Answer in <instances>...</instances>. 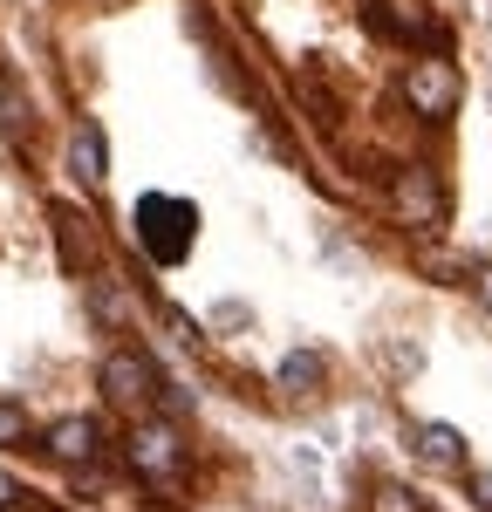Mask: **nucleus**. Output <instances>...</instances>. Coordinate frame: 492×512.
<instances>
[{"mask_svg": "<svg viewBox=\"0 0 492 512\" xmlns=\"http://www.w3.org/2000/svg\"><path fill=\"white\" fill-rule=\"evenodd\" d=\"M130 465H137L144 478H164L171 465H178V437L164 431V424H144V431L130 437Z\"/></svg>", "mask_w": 492, "mask_h": 512, "instance_id": "20e7f679", "label": "nucleus"}, {"mask_svg": "<svg viewBox=\"0 0 492 512\" xmlns=\"http://www.w3.org/2000/svg\"><path fill=\"white\" fill-rule=\"evenodd\" d=\"M397 205H404L410 219H431V212H438V192H431V178H424V171H410L404 185H397Z\"/></svg>", "mask_w": 492, "mask_h": 512, "instance_id": "0eeeda50", "label": "nucleus"}, {"mask_svg": "<svg viewBox=\"0 0 492 512\" xmlns=\"http://www.w3.org/2000/svg\"><path fill=\"white\" fill-rule=\"evenodd\" d=\"M14 499H21V485H14V478H7V472H0V512H7V506H14Z\"/></svg>", "mask_w": 492, "mask_h": 512, "instance_id": "4468645a", "label": "nucleus"}, {"mask_svg": "<svg viewBox=\"0 0 492 512\" xmlns=\"http://www.w3.org/2000/svg\"><path fill=\"white\" fill-rule=\"evenodd\" d=\"M424 458H438V465H458V458H465L458 431H445V424H424Z\"/></svg>", "mask_w": 492, "mask_h": 512, "instance_id": "1a4fd4ad", "label": "nucleus"}, {"mask_svg": "<svg viewBox=\"0 0 492 512\" xmlns=\"http://www.w3.org/2000/svg\"><path fill=\"white\" fill-rule=\"evenodd\" d=\"M69 164H76L82 185H103V130L96 123H76L69 130Z\"/></svg>", "mask_w": 492, "mask_h": 512, "instance_id": "39448f33", "label": "nucleus"}, {"mask_svg": "<svg viewBox=\"0 0 492 512\" xmlns=\"http://www.w3.org/2000/svg\"><path fill=\"white\" fill-rule=\"evenodd\" d=\"M383 512H417V506H410V492H383Z\"/></svg>", "mask_w": 492, "mask_h": 512, "instance_id": "f8f14e48", "label": "nucleus"}, {"mask_svg": "<svg viewBox=\"0 0 492 512\" xmlns=\"http://www.w3.org/2000/svg\"><path fill=\"white\" fill-rule=\"evenodd\" d=\"M486 301H492V274H486Z\"/></svg>", "mask_w": 492, "mask_h": 512, "instance_id": "2eb2a0df", "label": "nucleus"}, {"mask_svg": "<svg viewBox=\"0 0 492 512\" xmlns=\"http://www.w3.org/2000/svg\"><path fill=\"white\" fill-rule=\"evenodd\" d=\"M192 226H199L192 198H164V192L137 198V233H144V246H151L158 267H171V260L192 253Z\"/></svg>", "mask_w": 492, "mask_h": 512, "instance_id": "f257e3e1", "label": "nucleus"}, {"mask_svg": "<svg viewBox=\"0 0 492 512\" xmlns=\"http://www.w3.org/2000/svg\"><path fill=\"white\" fill-rule=\"evenodd\" d=\"M21 123H28V96H21V89H14V82L0 76V137H14V130H21Z\"/></svg>", "mask_w": 492, "mask_h": 512, "instance_id": "9d476101", "label": "nucleus"}, {"mask_svg": "<svg viewBox=\"0 0 492 512\" xmlns=\"http://www.w3.org/2000/svg\"><path fill=\"white\" fill-rule=\"evenodd\" d=\"M315 376H322V362H315V355H287V362H281L287 396H308V390H315Z\"/></svg>", "mask_w": 492, "mask_h": 512, "instance_id": "6e6552de", "label": "nucleus"}, {"mask_svg": "<svg viewBox=\"0 0 492 512\" xmlns=\"http://www.w3.org/2000/svg\"><path fill=\"white\" fill-rule=\"evenodd\" d=\"M48 444H55V458L82 465V458H96V424H89V417H69V424L48 431Z\"/></svg>", "mask_w": 492, "mask_h": 512, "instance_id": "423d86ee", "label": "nucleus"}, {"mask_svg": "<svg viewBox=\"0 0 492 512\" xmlns=\"http://www.w3.org/2000/svg\"><path fill=\"white\" fill-rule=\"evenodd\" d=\"M103 390H110V403H123V410H144V403L158 396V369H151L144 355L117 349L110 362H103Z\"/></svg>", "mask_w": 492, "mask_h": 512, "instance_id": "f03ea898", "label": "nucleus"}, {"mask_svg": "<svg viewBox=\"0 0 492 512\" xmlns=\"http://www.w3.org/2000/svg\"><path fill=\"white\" fill-rule=\"evenodd\" d=\"M404 96L424 110V117H445L451 103H458V76H451L445 62H417V69H410V82H404Z\"/></svg>", "mask_w": 492, "mask_h": 512, "instance_id": "7ed1b4c3", "label": "nucleus"}, {"mask_svg": "<svg viewBox=\"0 0 492 512\" xmlns=\"http://www.w3.org/2000/svg\"><path fill=\"white\" fill-rule=\"evenodd\" d=\"M14 437H28V417L14 403H0V444H14Z\"/></svg>", "mask_w": 492, "mask_h": 512, "instance_id": "9b49d317", "label": "nucleus"}, {"mask_svg": "<svg viewBox=\"0 0 492 512\" xmlns=\"http://www.w3.org/2000/svg\"><path fill=\"white\" fill-rule=\"evenodd\" d=\"M472 492H479V506L492 512V472H479V478H472Z\"/></svg>", "mask_w": 492, "mask_h": 512, "instance_id": "ddd939ff", "label": "nucleus"}]
</instances>
